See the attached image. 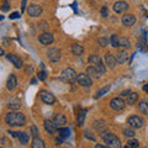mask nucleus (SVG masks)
<instances>
[{
    "instance_id": "nucleus-1",
    "label": "nucleus",
    "mask_w": 148,
    "mask_h": 148,
    "mask_svg": "<svg viewBox=\"0 0 148 148\" xmlns=\"http://www.w3.org/2000/svg\"><path fill=\"white\" fill-rule=\"evenodd\" d=\"M5 123L9 125V126H11V127L24 126V125L26 123V116L21 112H17V111H12V112L6 114Z\"/></svg>"
},
{
    "instance_id": "nucleus-2",
    "label": "nucleus",
    "mask_w": 148,
    "mask_h": 148,
    "mask_svg": "<svg viewBox=\"0 0 148 148\" xmlns=\"http://www.w3.org/2000/svg\"><path fill=\"white\" fill-rule=\"evenodd\" d=\"M101 138L104 140V142L106 143V146L109 148H121V141L114 133L105 131L104 133H101Z\"/></svg>"
},
{
    "instance_id": "nucleus-3",
    "label": "nucleus",
    "mask_w": 148,
    "mask_h": 148,
    "mask_svg": "<svg viewBox=\"0 0 148 148\" xmlns=\"http://www.w3.org/2000/svg\"><path fill=\"white\" fill-rule=\"evenodd\" d=\"M88 61H89V63L90 64H92L98 71L100 72V73H105L106 72V67L104 66V63H103V59H101L99 56H96V54H92V56H90L89 58H88Z\"/></svg>"
},
{
    "instance_id": "nucleus-4",
    "label": "nucleus",
    "mask_w": 148,
    "mask_h": 148,
    "mask_svg": "<svg viewBox=\"0 0 148 148\" xmlns=\"http://www.w3.org/2000/svg\"><path fill=\"white\" fill-rule=\"evenodd\" d=\"M126 101H125L121 96H116V98H114V99H111L110 101V108L115 110V111H122L125 109V106H126Z\"/></svg>"
},
{
    "instance_id": "nucleus-5",
    "label": "nucleus",
    "mask_w": 148,
    "mask_h": 148,
    "mask_svg": "<svg viewBox=\"0 0 148 148\" xmlns=\"http://www.w3.org/2000/svg\"><path fill=\"white\" fill-rule=\"evenodd\" d=\"M77 82H78V84L82 85V86H84V88H89V86L92 85V79H91V77L89 75V74H86V73H80V74H78Z\"/></svg>"
},
{
    "instance_id": "nucleus-6",
    "label": "nucleus",
    "mask_w": 148,
    "mask_h": 148,
    "mask_svg": "<svg viewBox=\"0 0 148 148\" xmlns=\"http://www.w3.org/2000/svg\"><path fill=\"white\" fill-rule=\"evenodd\" d=\"M128 126H131L132 128H142L143 125H145V120L141 116H137V115H133V116H130L127 120Z\"/></svg>"
},
{
    "instance_id": "nucleus-7",
    "label": "nucleus",
    "mask_w": 148,
    "mask_h": 148,
    "mask_svg": "<svg viewBox=\"0 0 148 148\" xmlns=\"http://www.w3.org/2000/svg\"><path fill=\"white\" fill-rule=\"evenodd\" d=\"M40 96H41V99H42L43 103L47 104V105H53L56 103L54 95L52 94V92L47 91V90H41L40 91Z\"/></svg>"
},
{
    "instance_id": "nucleus-8",
    "label": "nucleus",
    "mask_w": 148,
    "mask_h": 148,
    "mask_svg": "<svg viewBox=\"0 0 148 148\" xmlns=\"http://www.w3.org/2000/svg\"><path fill=\"white\" fill-rule=\"evenodd\" d=\"M77 73L73 68H66L64 71L61 73V78L67 82H73L74 79H77Z\"/></svg>"
},
{
    "instance_id": "nucleus-9",
    "label": "nucleus",
    "mask_w": 148,
    "mask_h": 148,
    "mask_svg": "<svg viewBox=\"0 0 148 148\" xmlns=\"http://www.w3.org/2000/svg\"><path fill=\"white\" fill-rule=\"evenodd\" d=\"M38 41H40L41 45H43V46H49V45L53 43L54 36L51 34V32H43L42 35H40Z\"/></svg>"
},
{
    "instance_id": "nucleus-10",
    "label": "nucleus",
    "mask_w": 148,
    "mask_h": 148,
    "mask_svg": "<svg viewBox=\"0 0 148 148\" xmlns=\"http://www.w3.org/2000/svg\"><path fill=\"white\" fill-rule=\"evenodd\" d=\"M27 14L31 16V17H38L41 14H42V8L37 4H30L27 6Z\"/></svg>"
},
{
    "instance_id": "nucleus-11",
    "label": "nucleus",
    "mask_w": 148,
    "mask_h": 148,
    "mask_svg": "<svg viewBox=\"0 0 148 148\" xmlns=\"http://www.w3.org/2000/svg\"><path fill=\"white\" fill-rule=\"evenodd\" d=\"M47 58L49 59L51 62H58L59 59H61V51H59L58 48H49L48 52H47Z\"/></svg>"
},
{
    "instance_id": "nucleus-12",
    "label": "nucleus",
    "mask_w": 148,
    "mask_h": 148,
    "mask_svg": "<svg viewBox=\"0 0 148 148\" xmlns=\"http://www.w3.org/2000/svg\"><path fill=\"white\" fill-rule=\"evenodd\" d=\"M6 58L14 64V67L17 68V69L22 68V66H24V64H22V59L18 57L17 54H15V53H9V54L6 56Z\"/></svg>"
},
{
    "instance_id": "nucleus-13",
    "label": "nucleus",
    "mask_w": 148,
    "mask_h": 148,
    "mask_svg": "<svg viewBox=\"0 0 148 148\" xmlns=\"http://www.w3.org/2000/svg\"><path fill=\"white\" fill-rule=\"evenodd\" d=\"M127 10H128V4L123 1V0H120V1H116L114 4V11L116 14H122Z\"/></svg>"
},
{
    "instance_id": "nucleus-14",
    "label": "nucleus",
    "mask_w": 148,
    "mask_h": 148,
    "mask_svg": "<svg viewBox=\"0 0 148 148\" xmlns=\"http://www.w3.org/2000/svg\"><path fill=\"white\" fill-rule=\"evenodd\" d=\"M43 127H45V130H46V132L51 133V135H53V133H56V132H57V130H58L57 125L54 123L53 120H45V122H43Z\"/></svg>"
},
{
    "instance_id": "nucleus-15",
    "label": "nucleus",
    "mask_w": 148,
    "mask_h": 148,
    "mask_svg": "<svg viewBox=\"0 0 148 148\" xmlns=\"http://www.w3.org/2000/svg\"><path fill=\"white\" fill-rule=\"evenodd\" d=\"M92 127H94L96 132L104 133L106 131V128H108V123H106L104 120H96V121H94V123H92Z\"/></svg>"
},
{
    "instance_id": "nucleus-16",
    "label": "nucleus",
    "mask_w": 148,
    "mask_h": 148,
    "mask_svg": "<svg viewBox=\"0 0 148 148\" xmlns=\"http://www.w3.org/2000/svg\"><path fill=\"white\" fill-rule=\"evenodd\" d=\"M115 57H116V61L119 64H123L128 61V52L126 49H120Z\"/></svg>"
},
{
    "instance_id": "nucleus-17",
    "label": "nucleus",
    "mask_w": 148,
    "mask_h": 148,
    "mask_svg": "<svg viewBox=\"0 0 148 148\" xmlns=\"http://www.w3.org/2000/svg\"><path fill=\"white\" fill-rule=\"evenodd\" d=\"M53 121H54L56 125H57L58 128H62V127L66 126V123H67V117L64 116L63 114H56L54 117H53Z\"/></svg>"
},
{
    "instance_id": "nucleus-18",
    "label": "nucleus",
    "mask_w": 148,
    "mask_h": 148,
    "mask_svg": "<svg viewBox=\"0 0 148 148\" xmlns=\"http://www.w3.org/2000/svg\"><path fill=\"white\" fill-rule=\"evenodd\" d=\"M122 24L125 26H127V27H131L135 25V22H136V17L133 14H126V15H123L122 16Z\"/></svg>"
},
{
    "instance_id": "nucleus-19",
    "label": "nucleus",
    "mask_w": 148,
    "mask_h": 148,
    "mask_svg": "<svg viewBox=\"0 0 148 148\" xmlns=\"http://www.w3.org/2000/svg\"><path fill=\"white\" fill-rule=\"evenodd\" d=\"M16 86H17V78L15 74H10L6 82V89L12 91L14 89H16Z\"/></svg>"
},
{
    "instance_id": "nucleus-20",
    "label": "nucleus",
    "mask_w": 148,
    "mask_h": 148,
    "mask_svg": "<svg viewBox=\"0 0 148 148\" xmlns=\"http://www.w3.org/2000/svg\"><path fill=\"white\" fill-rule=\"evenodd\" d=\"M105 62L106 64H108V67L109 68H115L116 67V64H117V61H116V57H115L114 54H111V53H106L105 54Z\"/></svg>"
},
{
    "instance_id": "nucleus-21",
    "label": "nucleus",
    "mask_w": 148,
    "mask_h": 148,
    "mask_svg": "<svg viewBox=\"0 0 148 148\" xmlns=\"http://www.w3.org/2000/svg\"><path fill=\"white\" fill-rule=\"evenodd\" d=\"M86 74H89V75L91 78H95V79H99V78L101 77V74L103 73H100L98 69H96L94 66H90V67H88L86 68Z\"/></svg>"
},
{
    "instance_id": "nucleus-22",
    "label": "nucleus",
    "mask_w": 148,
    "mask_h": 148,
    "mask_svg": "<svg viewBox=\"0 0 148 148\" xmlns=\"http://www.w3.org/2000/svg\"><path fill=\"white\" fill-rule=\"evenodd\" d=\"M137 48L140 51H142V52H146L148 49V45H147V41H146V31H143V36H142V38L138 41Z\"/></svg>"
},
{
    "instance_id": "nucleus-23",
    "label": "nucleus",
    "mask_w": 148,
    "mask_h": 148,
    "mask_svg": "<svg viewBox=\"0 0 148 148\" xmlns=\"http://www.w3.org/2000/svg\"><path fill=\"white\" fill-rule=\"evenodd\" d=\"M86 112H88L86 109H83V110H80L79 112H78V116H77V125L78 126H83V125H84Z\"/></svg>"
},
{
    "instance_id": "nucleus-24",
    "label": "nucleus",
    "mask_w": 148,
    "mask_h": 148,
    "mask_svg": "<svg viewBox=\"0 0 148 148\" xmlns=\"http://www.w3.org/2000/svg\"><path fill=\"white\" fill-rule=\"evenodd\" d=\"M138 110L143 115H148V99H143L138 104Z\"/></svg>"
},
{
    "instance_id": "nucleus-25",
    "label": "nucleus",
    "mask_w": 148,
    "mask_h": 148,
    "mask_svg": "<svg viewBox=\"0 0 148 148\" xmlns=\"http://www.w3.org/2000/svg\"><path fill=\"white\" fill-rule=\"evenodd\" d=\"M31 147L32 148H46V145L43 140H41L40 137H34V140L31 142Z\"/></svg>"
},
{
    "instance_id": "nucleus-26",
    "label": "nucleus",
    "mask_w": 148,
    "mask_h": 148,
    "mask_svg": "<svg viewBox=\"0 0 148 148\" xmlns=\"http://www.w3.org/2000/svg\"><path fill=\"white\" fill-rule=\"evenodd\" d=\"M17 138L21 145H24V146L27 145V142L30 141V136L27 132H17Z\"/></svg>"
},
{
    "instance_id": "nucleus-27",
    "label": "nucleus",
    "mask_w": 148,
    "mask_h": 148,
    "mask_svg": "<svg viewBox=\"0 0 148 148\" xmlns=\"http://www.w3.org/2000/svg\"><path fill=\"white\" fill-rule=\"evenodd\" d=\"M71 49H72V53L74 56H82L83 52H84V47H83L82 45H79V43H74Z\"/></svg>"
},
{
    "instance_id": "nucleus-28",
    "label": "nucleus",
    "mask_w": 148,
    "mask_h": 148,
    "mask_svg": "<svg viewBox=\"0 0 148 148\" xmlns=\"http://www.w3.org/2000/svg\"><path fill=\"white\" fill-rule=\"evenodd\" d=\"M110 43H111L112 47L119 48L120 47V37L117 35H115V34L111 35V37H110Z\"/></svg>"
},
{
    "instance_id": "nucleus-29",
    "label": "nucleus",
    "mask_w": 148,
    "mask_h": 148,
    "mask_svg": "<svg viewBox=\"0 0 148 148\" xmlns=\"http://www.w3.org/2000/svg\"><path fill=\"white\" fill-rule=\"evenodd\" d=\"M137 100H138V94H137V92H131V94L127 96V101H126V103L128 105H133V104H136Z\"/></svg>"
},
{
    "instance_id": "nucleus-30",
    "label": "nucleus",
    "mask_w": 148,
    "mask_h": 148,
    "mask_svg": "<svg viewBox=\"0 0 148 148\" xmlns=\"http://www.w3.org/2000/svg\"><path fill=\"white\" fill-rule=\"evenodd\" d=\"M8 108L10 109V110H14V111H16L21 108V104H20V101H17V100H14V101H9V104H8Z\"/></svg>"
},
{
    "instance_id": "nucleus-31",
    "label": "nucleus",
    "mask_w": 148,
    "mask_h": 148,
    "mask_svg": "<svg viewBox=\"0 0 148 148\" xmlns=\"http://www.w3.org/2000/svg\"><path fill=\"white\" fill-rule=\"evenodd\" d=\"M110 85H106V86H104V88H101L100 90H98V92H96V95H95V99H99V98H103V96L108 92L109 90H110Z\"/></svg>"
},
{
    "instance_id": "nucleus-32",
    "label": "nucleus",
    "mask_w": 148,
    "mask_h": 148,
    "mask_svg": "<svg viewBox=\"0 0 148 148\" xmlns=\"http://www.w3.org/2000/svg\"><path fill=\"white\" fill-rule=\"evenodd\" d=\"M122 133H123V135L126 136L127 138H133V137H135V135H136L135 131H133V128H132L131 126H130L128 128H127V127L123 128V130H122Z\"/></svg>"
},
{
    "instance_id": "nucleus-33",
    "label": "nucleus",
    "mask_w": 148,
    "mask_h": 148,
    "mask_svg": "<svg viewBox=\"0 0 148 148\" xmlns=\"http://www.w3.org/2000/svg\"><path fill=\"white\" fill-rule=\"evenodd\" d=\"M120 47L122 48H130L131 47V42L126 37H120Z\"/></svg>"
},
{
    "instance_id": "nucleus-34",
    "label": "nucleus",
    "mask_w": 148,
    "mask_h": 148,
    "mask_svg": "<svg viewBox=\"0 0 148 148\" xmlns=\"http://www.w3.org/2000/svg\"><path fill=\"white\" fill-rule=\"evenodd\" d=\"M69 135H71V130H69L68 127L59 128V136H61V137L67 138V137H69Z\"/></svg>"
},
{
    "instance_id": "nucleus-35",
    "label": "nucleus",
    "mask_w": 148,
    "mask_h": 148,
    "mask_svg": "<svg viewBox=\"0 0 148 148\" xmlns=\"http://www.w3.org/2000/svg\"><path fill=\"white\" fill-rule=\"evenodd\" d=\"M138 146H140V142H138L137 140H128L127 145L125 148H137Z\"/></svg>"
},
{
    "instance_id": "nucleus-36",
    "label": "nucleus",
    "mask_w": 148,
    "mask_h": 148,
    "mask_svg": "<svg viewBox=\"0 0 148 148\" xmlns=\"http://www.w3.org/2000/svg\"><path fill=\"white\" fill-rule=\"evenodd\" d=\"M37 78L41 80V82H45L46 79H47V74H46L45 69H42V71H38L37 72Z\"/></svg>"
},
{
    "instance_id": "nucleus-37",
    "label": "nucleus",
    "mask_w": 148,
    "mask_h": 148,
    "mask_svg": "<svg viewBox=\"0 0 148 148\" xmlns=\"http://www.w3.org/2000/svg\"><path fill=\"white\" fill-rule=\"evenodd\" d=\"M10 10V3L8 1V0H4V3H3V6H1V11L4 12H6Z\"/></svg>"
},
{
    "instance_id": "nucleus-38",
    "label": "nucleus",
    "mask_w": 148,
    "mask_h": 148,
    "mask_svg": "<svg viewBox=\"0 0 148 148\" xmlns=\"http://www.w3.org/2000/svg\"><path fill=\"white\" fill-rule=\"evenodd\" d=\"M98 43L101 46V47H105V46L109 43V40L105 38V37H100V38L98 40Z\"/></svg>"
},
{
    "instance_id": "nucleus-39",
    "label": "nucleus",
    "mask_w": 148,
    "mask_h": 148,
    "mask_svg": "<svg viewBox=\"0 0 148 148\" xmlns=\"http://www.w3.org/2000/svg\"><path fill=\"white\" fill-rule=\"evenodd\" d=\"M101 16H103V17H108L109 16V9H108V6H103V8H101Z\"/></svg>"
},
{
    "instance_id": "nucleus-40",
    "label": "nucleus",
    "mask_w": 148,
    "mask_h": 148,
    "mask_svg": "<svg viewBox=\"0 0 148 148\" xmlns=\"http://www.w3.org/2000/svg\"><path fill=\"white\" fill-rule=\"evenodd\" d=\"M31 135L34 137H38V130L36 126H31Z\"/></svg>"
},
{
    "instance_id": "nucleus-41",
    "label": "nucleus",
    "mask_w": 148,
    "mask_h": 148,
    "mask_svg": "<svg viewBox=\"0 0 148 148\" xmlns=\"http://www.w3.org/2000/svg\"><path fill=\"white\" fill-rule=\"evenodd\" d=\"M131 90H130V89H127V90H123L122 92H121V98H122V96H128L130 94H131Z\"/></svg>"
},
{
    "instance_id": "nucleus-42",
    "label": "nucleus",
    "mask_w": 148,
    "mask_h": 148,
    "mask_svg": "<svg viewBox=\"0 0 148 148\" xmlns=\"http://www.w3.org/2000/svg\"><path fill=\"white\" fill-rule=\"evenodd\" d=\"M20 16H21V15H20L18 12H12L11 15H10V18H18Z\"/></svg>"
},
{
    "instance_id": "nucleus-43",
    "label": "nucleus",
    "mask_w": 148,
    "mask_h": 148,
    "mask_svg": "<svg viewBox=\"0 0 148 148\" xmlns=\"http://www.w3.org/2000/svg\"><path fill=\"white\" fill-rule=\"evenodd\" d=\"M32 71H34V67H32V66H29V67L26 68V72H27V73H31Z\"/></svg>"
},
{
    "instance_id": "nucleus-44",
    "label": "nucleus",
    "mask_w": 148,
    "mask_h": 148,
    "mask_svg": "<svg viewBox=\"0 0 148 148\" xmlns=\"http://www.w3.org/2000/svg\"><path fill=\"white\" fill-rule=\"evenodd\" d=\"M95 148H109L108 146H103V145H95Z\"/></svg>"
},
{
    "instance_id": "nucleus-45",
    "label": "nucleus",
    "mask_w": 148,
    "mask_h": 148,
    "mask_svg": "<svg viewBox=\"0 0 148 148\" xmlns=\"http://www.w3.org/2000/svg\"><path fill=\"white\" fill-rule=\"evenodd\" d=\"M25 6H26V0H22V11L25 10Z\"/></svg>"
},
{
    "instance_id": "nucleus-46",
    "label": "nucleus",
    "mask_w": 148,
    "mask_h": 148,
    "mask_svg": "<svg viewBox=\"0 0 148 148\" xmlns=\"http://www.w3.org/2000/svg\"><path fill=\"white\" fill-rule=\"evenodd\" d=\"M143 91H146V92H148V83H147V84H146L145 86H143Z\"/></svg>"
},
{
    "instance_id": "nucleus-47",
    "label": "nucleus",
    "mask_w": 148,
    "mask_h": 148,
    "mask_svg": "<svg viewBox=\"0 0 148 148\" xmlns=\"http://www.w3.org/2000/svg\"><path fill=\"white\" fill-rule=\"evenodd\" d=\"M0 56H5V51H4V48L0 49Z\"/></svg>"
},
{
    "instance_id": "nucleus-48",
    "label": "nucleus",
    "mask_w": 148,
    "mask_h": 148,
    "mask_svg": "<svg viewBox=\"0 0 148 148\" xmlns=\"http://www.w3.org/2000/svg\"><path fill=\"white\" fill-rule=\"evenodd\" d=\"M1 148H3V147H1Z\"/></svg>"
}]
</instances>
